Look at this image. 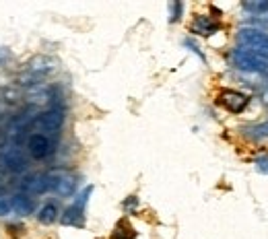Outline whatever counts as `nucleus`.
<instances>
[{"label": "nucleus", "instance_id": "nucleus-3", "mask_svg": "<svg viewBox=\"0 0 268 239\" xmlns=\"http://www.w3.org/2000/svg\"><path fill=\"white\" fill-rule=\"evenodd\" d=\"M237 44H239V48L268 56V33H264V31H258V29H252V27L239 29L237 31Z\"/></svg>", "mask_w": 268, "mask_h": 239}, {"label": "nucleus", "instance_id": "nucleus-17", "mask_svg": "<svg viewBox=\"0 0 268 239\" xmlns=\"http://www.w3.org/2000/svg\"><path fill=\"white\" fill-rule=\"evenodd\" d=\"M241 7H243L250 15H258V13L268 11V0H258V3H243Z\"/></svg>", "mask_w": 268, "mask_h": 239}, {"label": "nucleus", "instance_id": "nucleus-20", "mask_svg": "<svg viewBox=\"0 0 268 239\" xmlns=\"http://www.w3.org/2000/svg\"><path fill=\"white\" fill-rule=\"evenodd\" d=\"M256 169H258L260 173H266V175H268V157L258 159V161H256Z\"/></svg>", "mask_w": 268, "mask_h": 239}, {"label": "nucleus", "instance_id": "nucleus-10", "mask_svg": "<svg viewBox=\"0 0 268 239\" xmlns=\"http://www.w3.org/2000/svg\"><path fill=\"white\" fill-rule=\"evenodd\" d=\"M3 165H5L11 173H23L25 167H27L23 155H21L17 149H11V151H7V153L3 155Z\"/></svg>", "mask_w": 268, "mask_h": 239}, {"label": "nucleus", "instance_id": "nucleus-25", "mask_svg": "<svg viewBox=\"0 0 268 239\" xmlns=\"http://www.w3.org/2000/svg\"><path fill=\"white\" fill-rule=\"evenodd\" d=\"M262 103H264V105H268V89L262 93Z\"/></svg>", "mask_w": 268, "mask_h": 239}, {"label": "nucleus", "instance_id": "nucleus-16", "mask_svg": "<svg viewBox=\"0 0 268 239\" xmlns=\"http://www.w3.org/2000/svg\"><path fill=\"white\" fill-rule=\"evenodd\" d=\"M247 23L252 25V29H258V31L268 29V11L258 13V15H252V17L247 19Z\"/></svg>", "mask_w": 268, "mask_h": 239}, {"label": "nucleus", "instance_id": "nucleus-4", "mask_svg": "<svg viewBox=\"0 0 268 239\" xmlns=\"http://www.w3.org/2000/svg\"><path fill=\"white\" fill-rule=\"evenodd\" d=\"M33 124H35V128L40 130V134H42V132H46V134H56V132L62 128V124H64V111L58 109V107H52V109L40 113V115L35 117Z\"/></svg>", "mask_w": 268, "mask_h": 239}, {"label": "nucleus", "instance_id": "nucleus-21", "mask_svg": "<svg viewBox=\"0 0 268 239\" xmlns=\"http://www.w3.org/2000/svg\"><path fill=\"white\" fill-rule=\"evenodd\" d=\"M9 58H11V52H9L7 48H0V66H3Z\"/></svg>", "mask_w": 268, "mask_h": 239}, {"label": "nucleus", "instance_id": "nucleus-11", "mask_svg": "<svg viewBox=\"0 0 268 239\" xmlns=\"http://www.w3.org/2000/svg\"><path fill=\"white\" fill-rule=\"evenodd\" d=\"M11 206H13V210L19 214V216H27V214H31L33 210H35V202H33V198H29V194H15L13 198H11Z\"/></svg>", "mask_w": 268, "mask_h": 239}, {"label": "nucleus", "instance_id": "nucleus-8", "mask_svg": "<svg viewBox=\"0 0 268 239\" xmlns=\"http://www.w3.org/2000/svg\"><path fill=\"white\" fill-rule=\"evenodd\" d=\"M219 103H221L223 107H227L231 113H241V111L247 107V97H245L243 93H239V91L227 89V91H223V93L219 95Z\"/></svg>", "mask_w": 268, "mask_h": 239}, {"label": "nucleus", "instance_id": "nucleus-23", "mask_svg": "<svg viewBox=\"0 0 268 239\" xmlns=\"http://www.w3.org/2000/svg\"><path fill=\"white\" fill-rule=\"evenodd\" d=\"M134 206H137V198H134V196H130V198L124 202V208L128 210V208H134Z\"/></svg>", "mask_w": 268, "mask_h": 239}, {"label": "nucleus", "instance_id": "nucleus-18", "mask_svg": "<svg viewBox=\"0 0 268 239\" xmlns=\"http://www.w3.org/2000/svg\"><path fill=\"white\" fill-rule=\"evenodd\" d=\"M11 210H13V206H11V200H9L7 196H0V216H7Z\"/></svg>", "mask_w": 268, "mask_h": 239}, {"label": "nucleus", "instance_id": "nucleus-1", "mask_svg": "<svg viewBox=\"0 0 268 239\" xmlns=\"http://www.w3.org/2000/svg\"><path fill=\"white\" fill-rule=\"evenodd\" d=\"M231 60L239 70L245 72H268V56L260 52H252L245 48H235L231 52Z\"/></svg>", "mask_w": 268, "mask_h": 239}, {"label": "nucleus", "instance_id": "nucleus-2", "mask_svg": "<svg viewBox=\"0 0 268 239\" xmlns=\"http://www.w3.org/2000/svg\"><path fill=\"white\" fill-rule=\"evenodd\" d=\"M91 192H93V186H87L83 190V194L74 200V204L64 210V214L60 216L62 225H66V227H85V204H87Z\"/></svg>", "mask_w": 268, "mask_h": 239}, {"label": "nucleus", "instance_id": "nucleus-12", "mask_svg": "<svg viewBox=\"0 0 268 239\" xmlns=\"http://www.w3.org/2000/svg\"><path fill=\"white\" fill-rule=\"evenodd\" d=\"M29 70L35 74V78H40V76H44V74H48V72L54 70V62L50 58H46V56L44 58H35V60H31Z\"/></svg>", "mask_w": 268, "mask_h": 239}, {"label": "nucleus", "instance_id": "nucleus-5", "mask_svg": "<svg viewBox=\"0 0 268 239\" xmlns=\"http://www.w3.org/2000/svg\"><path fill=\"white\" fill-rule=\"evenodd\" d=\"M50 180H52V190L60 196H72L76 190V177L68 171H52Z\"/></svg>", "mask_w": 268, "mask_h": 239}, {"label": "nucleus", "instance_id": "nucleus-22", "mask_svg": "<svg viewBox=\"0 0 268 239\" xmlns=\"http://www.w3.org/2000/svg\"><path fill=\"white\" fill-rule=\"evenodd\" d=\"M184 44H186V46H188V48H190V50H192V52H194V54H198V56H200V58H202V60H204V56H202V52H200V50H198V46H194V44H192V42H190V39H186V42H184Z\"/></svg>", "mask_w": 268, "mask_h": 239}, {"label": "nucleus", "instance_id": "nucleus-15", "mask_svg": "<svg viewBox=\"0 0 268 239\" xmlns=\"http://www.w3.org/2000/svg\"><path fill=\"white\" fill-rule=\"evenodd\" d=\"M243 134H245L247 138H254V141H264V138H268V122L250 126V128L243 130Z\"/></svg>", "mask_w": 268, "mask_h": 239}, {"label": "nucleus", "instance_id": "nucleus-9", "mask_svg": "<svg viewBox=\"0 0 268 239\" xmlns=\"http://www.w3.org/2000/svg\"><path fill=\"white\" fill-rule=\"evenodd\" d=\"M217 31H219V23L215 19L206 17V15H198L194 19V23H192V33H196V35L208 37V35H213Z\"/></svg>", "mask_w": 268, "mask_h": 239}, {"label": "nucleus", "instance_id": "nucleus-14", "mask_svg": "<svg viewBox=\"0 0 268 239\" xmlns=\"http://www.w3.org/2000/svg\"><path fill=\"white\" fill-rule=\"evenodd\" d=\"M56 218H58V206H56L54 202L44 204V206L40 208V212H37V221H40L42 225H52Z\"/></svg>", "mask_w": 268, "mask_h": 239}, {"label": "nucleus", "instance_id": "nucleus-19", "mask_svg": "<svg viewBox=\"0 0 268 239\" xmlns=\"http://www.w3.org/2000/svg\"><path fill=\"white\" fill-rule=\"evenodd\" d=\"M182 9H184L182 3H174V5H171V17H169L171 23H176V21L182 17Z\"/></svg>", "mask_w": 268, "mask_h": 239}, {"label": "nucleus", "instance_id": "nucleus-13", "mask_svg": "<svg viewBox=\"0 0 268 239\" xmlns=\"http://www.w3.org/2000/svg\"><path fill=\"white\" fill-rule=\"evenodd\" d=\"M134 237H137V231H134V227H132L126 218L118 221V225H116V229H113V233H111V239H134Z\"/></svg>", "mask_w": 268, "mask_h": 239}, {"label": "nucleus", "instance_id": "nucleus-7", "mask_svg": "<svg viewBox=\"0 0 268 239\" xmlns=\"http://www.w3.org/2000/svg\"><path fill=\"white\" fill-rule=\"evenodd\" d=\"M21 190H23L25 194H35V196L50 192V190H52L50 173H33V175H29L27 180H23Z\"/></svg>", "mask_w": 268, "mask_h": 239}, {"label": "nucleus", "instance_id": "nucleus-6", "mask_svg": "<svg viewBox=\"0 0 268 239\" xmlns=\"http://www.w3.org/2000/svg\"><path fill=\"white\" fill-rule=\"evenodd\" d=\"M27 151H29V155L33 159L42 161V159H46V157H50L54 153V145H52V141L46 134L37 132V134H31V138L27 143Z\"/></svg>", "mask_w": 268, "mask_h": 239}, {"label": "nucleus", "instance_id": "nucleus-24", "mask_svg": "<svg viewBox=\"0 0 268 239\" xmlns=\"http://www.w3.org/2000/svg\"><path fill=\"white\" fill-rule=\"evenodd\" d=\"M9 231H13L15 235H19V233H21V225H11V227H9Z\"/></svg>", "mask_w": 268, "mask_h": 239}]
</instances>
